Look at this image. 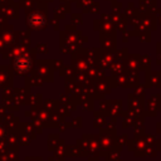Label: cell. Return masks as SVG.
<instances>
[{"label": "cell", "instance_id": "obj_1", "mask_svg": "<svg viewBox=\"0 0 161 161\" xmlns=\"http://www.w3.org/2000/svg\"><path fill=\"white\" fill-rule=\"evenodd\" d=\"M30 65H31V60L28 55H19L14 60V67L16 68V70H19L21 73L29 70Z\"/></svg>", "mask_w": 161, "mask_h": 161}, {"label": "cell", "instance_id": "obj_2", "mask_svg": "<svg viewBox=\"0 0 161 161\" xmlns=\"http://www.w3.org/2000/svg\"><path fill=\"white\" fill-rule=\"evenodd\" d=\"M28 23H29V25H30L31 28L39 29V28H42V26L45 24V19H44V16H43L40 13H34V14H31V15L29 16Z\"/></svg>", "mask_w": 161, "mask_h": 161}]
</instances>
